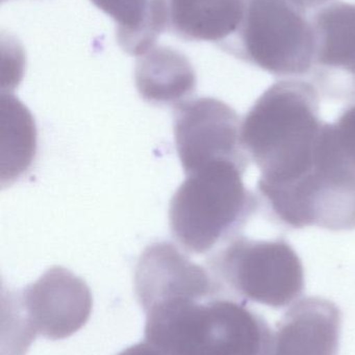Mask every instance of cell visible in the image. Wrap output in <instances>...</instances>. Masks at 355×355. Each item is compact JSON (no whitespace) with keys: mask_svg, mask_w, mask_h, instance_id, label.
Here are the masks:
<instances>
[{"mask_svg":"<svg viewBox=\"0 0 355 355\" xmlns=\"http://www.w3.org/2000/svg\"><path fill=\"white\" fill-rule=\"evenodd\" d=\"M117 355H167L160 348L154 346V344L149 343L148 341L141 342V343L135 344L131 346L127 349L123 350L120 354Z\"/></svg>","mask_w":355,"mask_h":355,"instance_id":"16","label":"cell"},{"mask_svg":"<svg viewBox=\"0 0 355 355\" xmlns=\"http://www.w3.org/2000/svg\"><path fill=\"white\" fill-rule=\"evenodd\" d=\"M304 2V6L308 8H320L322 4L327 3V2L331 1V0H302Z\"/></svg>","mask_w":355,"mask_h":355,"instance_id":"17","label":"cell"},{"mask_svg":"<svg viewBox=\"0 0 355 355\" xmlns=\"http://www.w3.org/2000/svg\"><path fill=\"white\" fill-rule=\"evenodd\" d=\"M135 85L140 95L154 104L179 105L196 89V75L187 58L177 50L154 47L139 56Z\"/></svg>","mask_w":355,"mask_h":355,"instance_id":"12","label":"cell"},{"mask_svg":"<svg viewBox=\"0 0 355 355\" xmlns=\"http://www.w3.org/2000/svg\"><path fill=\"white\" fill-rule=\"evenodd\" d=\"M314 55L310 77L325 99L355 98V3L335 1L311 17Z\"/></svg>","mask_w":355,"mask_h":355,"instance_id":"9","label":"cell"},{"mask_svg":"<svg viewBox=\"0 0 355 355\" xmlns=\"http://www.w3.org/2000/svg\"><path fill=\"white\" fill-rule=\"evenodd\" d=\"M324 124L311 83L288 79L266 89L241 124L244 149L262 173L258 185H283L308 172Z\"/></svg>","mask_w":355,"mask_h":355,"instance_id":"1","label":"cell"},{"mask_svg":"<svg viewBox=\"0 0 355 355\" xmlns=\"http://www.w3.org/2000/svg\"><path fill=\"white\" fill-rule=\"evenodd\" d=\"M3 1H4V0H3Z\"/></svg>","mask_w":355,"mask_h":355,"instance_id":"18","label":"cell"},{"mask_svg":"<svg viewBox=\"0 0 355 355\" xmlns=\"http://www.w3.org/2000/svg\"><path fill=\"white\" fill-rule=\"evenodd\" d=\"M225 293L273 309L290 306L304 293L302 260L285 238L256 240L240 235L208 260Z\"/></svg>","mask_w":355,"mask_h":355,"instance_id":"6","label":"cell"},{"mask_svg":"<svg viewBox=\"0 0 355 355\" xmlns=\"http://www.w3.org/2000/svg\"><path fill=\"white\" fill-rule=\"evenodd\" d=\"M256 189L267 214L287 229H355V170L340 153L329 123L323 127L308 172L290 183Z\"/></svg>","mask_w":355,"mask_h":355,"instance_id":"4","label":"cell"},{"mask_svg":"<svg viewBox=\"0 0 355 355\" xmlns=\"http://www.w3.org/2000/svg\"><path fill=\"white\" fill-rule=\"evenodd\" d=\"M341 323V311L331 300L304 298L279 321L268 355H338Z\"/></svg>","mask_w":355,"mask_h":355,"instance_id":"11","label":"cell"},{"mask_svg":"<svg viewBox=\"0 0 355 355\" xmlns=\"http://www.w3.org/2000/svg\"><path fill=\"white\" fill-rule=\"evenodd\" d=\"M247 168L223 160L187 175L169 208L171 233L185 252L206 254L241 234L261 205L244 184Z\"/></svg>","mask_w":355,"mask_h":355,"instance_id":"3","label":"cell"},{"mask_svg":"<svg viewBox=\"0 0 355 355\" xmlns=\"http://www.w3.org/2000/svg\"><path fill=\"white\" fill-rule=\"evenodd\" d=\"M116 23L119 45L141 56L169 26L168 0H91Z\"/></svg>","mask_w":355,"mask_h":355,"instance_id":"14","label":"cell"},{"mask_svg":"<svg viewBox=\"0 0 355 355\" xmlns=\"http://www.w3.org/2000/svg\"><path fill=\"white\" fill-rule=\"evenodd\" d=\"M145 339L167 355H268L273 331L229 295L188 296L145 311Z\"/></svg>","mask_w":355,"mask_h":355,"instance_id":"2","label":"cell"},{"mask_svg":"<svg viewBox=\"0 0 355 355\" xmlns=\"http://www.w3.org/2000/svg\"><path fill=\"white\" fill-rule=\"evenodd\" d=\"M331 130L340 153L355 170V98L331 124Z\"/></svg>","mask_w":355,"mask_h":355,"instance_id":"15","label":"cell"},{"mask_svg":"<svg viewBox=\"0 0 355 355\" xmlns=\"http://www.w3.org/2000/svg\"><path fill=\"white\" fill-rule=\"evenodd\" d=\"M93 300L87 284L63 267L46 271L35 283L10 297V331L26 349L37 336L49 340L70 337L89 320Z\"/></svg>","mask_w":355,"mask_h":355,"instance_id":"7","label":"cell"},{"mask_svg":"<svg viewBox=\"0 0 355 355\" xmlns=\"http://www.w3.org/2000/svg\"><path fill=\"white\" fill-rule=\"evenodd\" d=\"M177 153L187 175L216 162L249 164L237 112L215 98L187 100L175 106Z\"/></svg>","mask_w":355,"mask_h":355,"instance_id":"8","label":"cell"},{"mask_svg":"<svg viewBox=\"0 0 355 355\" xmlns=\"http://www.w3.org/2000/svg\"><path fill=\"white\" fill-rule=\"evenodd\" d=\"M135 289L143 311L183 296L225 294L210 271L167 241L145 248L135 267Z\"/></svg>","mask_w":355,"mask_h":355,"instance_id":"10","label":"cell"},{"mask_svg":"<svg viewBox=\"0 0 355 355\" xmlns=\"http://www.w3.org/2000/svg\"><path fill=\"white\" fill-rule=\"evenodd\" d=\"M169 26L187 41L220 47L239 28L245 0H168Z\"/></svg>","mask_w":355,"mask_h":355,"instance_id":"13","label":"cell"},{"mask_svg":"<svg viewBox=\"0 0 355 355\" xmlns=\"http://www.w3.org/2000/svg\"><path fill=\"white\" fill-rule=\"evenodd\" d=\"M308 10L302 0H245L239 28L220 48L274 76L308 74L314 37Z\"/></svg>","mask_w":355,"mask_h":355,"instance_id":"5","label":"cell"}]
</instances>
